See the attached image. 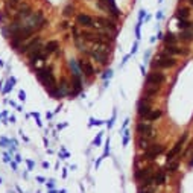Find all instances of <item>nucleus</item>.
Returning <instances> with one entry per match:
<instances>
[{
    "instance_id": "1",
    "label": "nucleus",
    "mask_w": 193,
    "mask_h": 193,
    "mask_svg": "<svg viewBox=\"0 0 193 193\" xmlns=\"http://www.w3.org/2000/svg\"><path fill=\"white\" fill-rule=\"evenodd\" d=\"M37 76L40 78V81L46 85V88H49L53 91L56 85V81H55V76L52 73V67H43V68H38L37 70Z\"/></svg>"
},
{
    "instance_id": "2",
    "label": "nucleus",
    "mask_w": 193,
    "mask_h": 193,
    "mask_svg": "<svg viewBox=\"0 0 193 193\" xmlns=\"http://www.w3.org/2000/svg\"><path fill=\"white\" fill-rule=\"evenodd\" d=\"M176 66V60L172 55L167 53H161L158 55V58H155L152 62V70H160V68H170Z\"/></svg>"
},
{
    "instance_id": "3",
    "label": "nucleus",
    "mask_w": 193,
    "mask_h": 193,
    "mask_svg": "<svg viewBox=\"0 0 193 193\" xmlns=\"http://www.w3.org/2000/svg\"><path fill=\"white\" fill-rule=\"evenodd\" d=\"M163 151H164V146H163V144H160V143H152L151 146H149L146 151H144L142 160H146V161H154V160L157 158Z\"/></svg>"
},
{
    "instance_id": "4",
    "label": "nucleus",
    "mask_w": 193,
    "mask_h": 193,
    "mask_svg": "<svg viewBox=\"0 0 193 193\" xmlns=\"http://www.w3.org/2000/svg\"><path fill=\"white\" fill-rule=\"evenodd\" d=\"M40 44H41V37H40V35L32 37L30 40H26L23 44H20L18 52H20V53H24V55H28L30 50H34L35 47H38Z\"/></svg>"
},
{
    "instance_id": "5",
    "label": "nucleus",
    "mask_w": 193,
    "mask_h": 193,
    "mask_svg": "<svg viewBox=\"0 0 193 193\" xmlns=\"http://www.w3.org/2000/svg\"><path fill=\"white\" fill-rule=\"evenodd\" d=\"M164 73L161 70H152L148 73L146 76V85H155V87H160L163 82H164Z\"/></svg>"
},
{
    "instance_id": "6",
    "label": "nucleus",
    "mask_w": 193,
    "mask_h": 193,
    "mask_svg": "<svg viewBox=\"0 0 193 193\" xmlns=\"http://www.w3.org/2000/svg\"><path fill=\"white\" fill-rule=\"evenodd\" d=\"M94 20V28H102L105 30H111V32H116L117 30V26H116V21L111 20V18H106V17H96Z\"/></svg>"
},
{
    "instance_id": "7",
    "label": "nucleus",
    "mask_w": 193,
    "mask_h": 193,
    "mask_svg": "<svg viewBox=\"0 0 193 193\" xmlns=\"http://www.w3.org/2000/svg\"><path fill=\"white\" fill-rule=\"evenodd\" d=\"M29 61H30V64H34V62H38V61H46L47 60V53L44 52V47H41V46H38V47H35L34 50H30L29 53Z\"/></svg>"
},
{
    "instance_id": "8",
    "label": "nucleus",
    "mask_w": 193,
    "mask_h": 193,
    "mask_svg": "<svg viewBox=\"0 0 193 193\" xmlns=\"http://www.w3.org/2000/svg\"><path fill=\"white\" fill-rule=\"evenodd\" d=\"M154 172H155L154 166H152V164H149V166H143V167H138V169L135 170V173H134V176H135V181H137V183H142L144 178H148V176H152Z\"/></svg>"
},
{
    "instance_id": "9",
    "label": "nucleus",
    "mask_w": 193,
    "mask_h": 193,
    "mask_svg": "<svg viewBox=\"0 0 193 193\" xmlns=\"http://www.w3.org/2000/svg\"><path fill=\"white\" fill-rule=\"evenodd\" d=\"M152 106H151V100H146V99H142L138 102V106H137V114L142 120H144L148 117V114L151 112Z\"/></svg>"
},
{
    "instance_id": "10",
    "label": "nucleus",
    "mask_w": 193,
    "mask_h": 193,
    "mask_svg": "<svg viewBox=\"0 0 193 193\" xmlns=\"http://www.w3.org/2000/svg\"><path fill=\"white\" fill-rule=\"evenodd\" d=\"M186 140H187V132H184V134H183V137H181L179 140L175 143V146H173V148L167 152V161L173 160V158L176 157V155L179 154V151H181V148H183V144H184V142H186Z\"/></svg>"
},
{
    "instance_id": "11",
    "label": "nucleus",
    "mask_w": 193,
    "mask_h": 193,
    "mask_svg": "<svg viewBox=\"0 0 193 193\" xmlns=\"http://www.w3.org/2000/svg\"><path fill=\"white\" fill-rule=\"evenodd\" d=\"M76 23L82 28H94V20L87 14H78L76 15Z\"/></svg>"
},
{
    "instance_id": "12",
    "label": "nucleus",
    "mask_w": 193,
    "mask_h": 193,
    "mask_svg": "<svg viewBox=\"0 0 193 193\" xmlns=\"http://www.w3.org/2000/svg\"><path fill=\"white\" fill-rule=\"evenodd\" d=\"M154 131V128L151 125V122L149 120H142V122H138L137 123V126H135V132L138 134V135H144V134H149V132H152Z\"/></svg>"
},
{
    "instance_id": "13",
    "label": "nucleus",
    "mask_w": 193,
    "mask_h": 193,
    "mask_svg": "<svg viewBox=\"0 0 193 193\" xmlns=\"http://www.w3.org/2000/svg\"><path fill=\"white\" fill-rule=\"evenodd\" d=\"M84 53L90 55L93 60H96L100 64H106V62H108V55H105V53H102V52L96 50V49H93V50H84Z\"/></svg>"
},
{
    "instance_id": "14",
    "label": "nucleus",
    "mask_w": 193,
    "mask_h": 193,
    "mask_svg": "<svg viewBox=\"0 0 193 193\" xmlns=\"http://www.w3.org/2000/svg\"><path fill=\"white\" fill-rule=\"evenodd\" d=\"M79 68L82 70V73L85 74L87 78H91V76H94V68H93V66L90 64L87 60H79Z\"/></svg>"
},
{
    "instance_id": "15",
    "label": "nucleus",
    "mask_w": 193,
    "mask_h": 193,
    "mask_svg": "<svg viewBox=\"0 0 193 193\" xmlns=\"http://www.w3.org/2000/svg\"><path fill=\"white\" fill-rule=\"evenodd\" d=\"M164 50L167 55H187L189 49L187 47H178V46H164Z\"/></svg>"
},
{
    "instance_id": "16",
    "label": "nucleus",
    "mask_w": 193,
    "mask_h": 193,
    "mask_svg": "<svg viewBox=\"0 0 193 193\" xmlns=\"http://www.w3.org/2000/svg\"><path fill=\"white\" fill-rule=\"evenodd\" d=\"M30 14H32V8H30V5L24 3L23 6H20V8L17 9V14H15V18H17V20H20V18H28Z\"/></svg>"
},
{
    "instance_id": "17",
    "label": "nucleus",
    "mask_w": 193,
    "mask_h": 193,
    "mask_svg": "<svg viewBox=\"0 0 193 193\" xmlns=\"http://www.w3.org/2000/svg\"><path fill=\"white\" fill-rule=\"evenodd\" d=\"M160 91V87H155V85H146L144 87V91H143V99L146 100H151L154 96H157V93Z\"/></svg>"
},
{
    "instance_id": "18",
    "label": "nucleus",
    "mask_w": 193,
    "mask_h": 193,
    "mask_svg": "<svg viewBox=\"0 0 193 193\" xmlns=\"http://www.w3.org/2000/svg\"><path fill=\"white\" fill-rule=\"evenodd\" d=\"M154 186H163L166 183V170H155L154 172Z\"/></svg>"
},
{
    "instance_id": "19",
    "label": "nucleus",
    "mask_w": 193,
    "mask_h": 193,
    "mask_svg": "<svg viewBox=\"0 0 193 193\" xmlns=\"http://www.w3.org/2000/svg\"><path fill=\"white\" fill-rule=\"evenodd\" d=\"M58 49H60V43H58L56 40H50V41H47L44 44V52L47 53V55H52V53L58 52Z\"/></svg>"
},
{
    "instance_id": "20",
    "label": "nucleus",
    "mask_w": 193,
    "mask_h": 193,
    "mask_svg": "<svg viewBox=\"0 0 193 193\" xmlns=\"http://www.w3.org/2000/svg\"><path fill=\"white\" fill-rule=\"evenodd\" d=\"M161 38H163V41H164L166 46H173L175 43H176V40H178V38H176V35L172 34V32H166Z\"/></svg>"
},
{
    "instance_id": "21",
    "label": "nucleus",
    "mask_w": 193,
    "mask_h": 193,
    "mask_svg": "<svg viewBox=\"0 0 193 193\" xmlns=\"http://www.w3.org/2000/svg\"><path fill=\"white\" fill-rule=\"evenodd\" d=\"M190 15V9L189 8H178L175 12V17L178 20H187Z\"/></svg>"
},
{
    "instance_id": "22",
    "label": "nucleus",
    "mask_w": 193,
    "mask_h": 193,
    "mask_svg": "<svg viewBox=\"0 0 193 193\" xmlns=\"http://www.w3.org/2000/svg\"><path fill=\"white\" fill-rule=\"evenodd\" d=\"M178 38L181 41H184V43H189V41H193V32L190 29H184V30H181L179 32V37Z\"/></svg>"
},
{
    "instance_id": "23",
    "label": "nucleus",
    "mask_w": 193,
    "mask_h": 193,
    "mask_svg": "<svg viewBox=\"0 0 193 193\" xmlns=\"http://www.w3.org/2000/svg\"><path fill=\"white\" fill-rule=\"evenodd\" d=\"M178 166H179V160H170V161H167V164H166V167L164 170L166 172H175L176 169H178Z\"/></svg>"
},
{
    "instance_id": "24",
    "label": "nucleus",
    "mask_w": 193,
    "mask_h": 193,
    "mask_svg": "<svg viewBox=\"0 0 193 193\" xmlns=\"http://www.w3.org/2000/svg\"><path fill=\"white\" fill-rule=\"evenodd\" d=\"M160 117H161V110H151V112L148 114V117L144 120H149V122H155V120H158Z\"/></svg>"
},
{
    "instance_id": "25",
    "label": "nucleus",
    "mask_w": 193,
    "mask_h": 193,
    "mask_svg": "<svg viewBox=\"0 0 193 193\" xmlns=\"http://www.w3.org/2000/svg\"><path fill=\"white\" fill-rule=\"evenodd\" d=\"M178 28L181 30H184V29H190L192 28V23L189 20H178Z\"/></svg>"
},
{
    "instance_id": "26",
    "label": "nucleus",
    "mask_w": 193,
    "mask_h": 193,
    "mask_svg": "<svg viewBox=\"0 0 193 193\" xmlns=\"http://www.w3.org/2000/svg\"><path fill=\"white\" fill-rule=\"evenodd\" d=\"M64 17H66V18H68V17H73V15H74V8L73 6H70V5H68V6H66V8H64Z\"/></svg>"
},
{
    "instance_id": "27",
    "label": "nucleus",
    "mask_w": 193,
    "mask_h": 193,
    "mask_svg": "<svg viewBox=\"0 0 193 193\" xmlns=\"http://www.w3.org/2000/svg\"><path fill=\"white\" fill-rule=\"evenodd\" d=\"M138 193H154V189L152 187H140Z\"/></svg>"
},
{
    "instance_id": "28",
    "label": "nucleus",
    "mask_w": 193,
    "mask_h": 193,
    "mask_svg": "<svg viewBox=\"0 0 193 193\" xmlns=\"http://www.w3.org/2000/svg\"><path fill=\"white\" fill-rule=\"evenodd\" d=\"M20 2V0H8V2H6V8H12V6H15V5H17Z\"/></svg>"
},
{
    "instance_id": "29",
    "label": "nucleus",
    "mask_w": 193,
    "mask_h": 193,
    "mask_svg": "<svg viewBox=\"0 0 193 193\" xmlns=\"http://www.w3.org/2000/svg\"><path fill=\"white\" fill-rule=\"evenodd\" d=\"M68 28V21H62L61 23V29H67Z\"/></svg>"
},
{
    "instance_id": "30",
    "label": "nucleus",
    "mask_w": 193,
    "mask_h": 193,
    "mask_svg": "<svg viewBox=\"0 0 193 193\" xmlns=\"http://www.w3.org/2000/svg\"><path fill=\"white\" fill-rule=\"evenodd\" d=\"M190 167H193V158H192V161H190Z\"/></svg>"
}]
</instances>
